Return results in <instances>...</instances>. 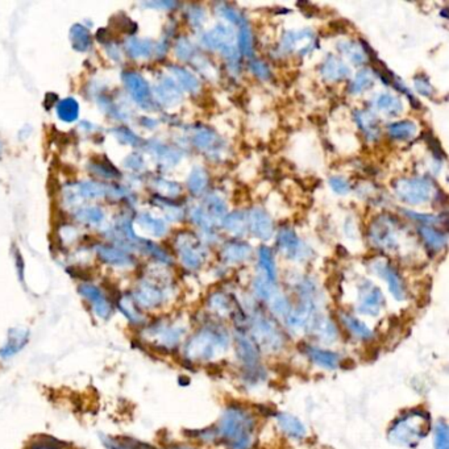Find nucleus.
<instances>
[{
  "label": "nucleus",
  "instance_id": "f257e3e1",
  "mask_svg": "<svg viewBox=\"0 0 449 449\" xmlns=\"http://www.w3.org/2000/svg\"><path fill=\"white\" fill-rule=\"evenodd\" d=\"M256 421L240 406H230L217 427V436L227 449H250L255 440Z\"/></svg>",
  "mask_w": 449,
  "mask_h": 449
},
{
  "label": "nucleus",
  "instance_id": "f03ea898",
  "mask_svg": "<svg viewBox=\"0 0 449 449\" xmlns=\"http://www.w3.org/2000/svg\"><path fill=\"white\" fill-rule=\"evenodd\" d=\"M230 347L228 333L221 327H203L185 344V356L191 361H208L224 355Z\"/></svg>",
  "mask_w": 449,
  "mask_h": 449
},
{
  "label": "nucleus",
  "instance_id": "7ed1b4c3",
  "mask_svg": "<svg viewBox=\"0 0 449 449\" xmlns=\"http://www.w3.org/2000/svg\"><path fill=\"white\" fill-rule=\"evenodd\" d=\"M430 432V414L423 410H411L394 420L389 430L391 443L414 447Z\"/></svg>",
  "mask_w": 449,
  "mask_h": 449
},
{
  "label": "nucleus",
  "instance_id": "20e7f679",
  "mask_svg": "<svg viewBox=\"0 0 449 449\" xmlns=\"http://www.w3.org/2000/svg\"><path fill=\"white\" fill-rule=\"evenodd\" d=\"M140 344L152 348L161 353H169L178 347L185 335V328L166 320L146 323L137 330Z\"/></svg>",
  "mask_w": 449,
  "mask_h": 449
},
{
  "label": "nucleus",
  "instance_id": "39448f33",
  "mask_svg": "<svg viewBox=\"0 0 449 449\" xmlns=\"http://www.w3.org/2000/svg\"><path fill=\"white\" fill-rule=\"evenodd\" d=\"M78 292L88 304L95 318L101 321H108L114 317L115 304L99 286L90 282H83L78 286Z\"/></svg>",
  "mask_w": 449,
  "mask_h": 449
},
{
  "label": "nucleus",
  "instance_id": "423d86ee",
  "mask_svg": "<svg viewBox=\"0 0 449 449\" xmlns=\"http://www.w3.org/2000/svg\"><path fill=\"white\" fill-rule=\"evenodd\" d=\"M250 331V336L253 337L257 346H261L268 350H278L283 347V333L275 321L268 317L259 315L253 319Z\"/></svg>",
  "mask_w": 449,
  "mask_h": 449
},
{
  "label": "nucleus",
  "instance_id": "0eeeda50",
  "mask_svg": "<svg viewBox=\"0 0 449 449\" xmlns=\"http://www.w3.org/2000/svg\"><path fill=\"white\" fill-rule=\"evenodd\" d=\"M30 341V331L27 327H12L8 330L0 346V360L8 361L19 356Z\"/></svg>",
  "mask_w": 449,
  "mask_h": 449
},
{
  "label": "nucleus",
  "instance_id": "6e6552de",
  "mask_svg": "<svg viewBox=\"0 0 449 449\" xmlns=\"http://www.w3.org/2000/svg\"><path fill=\"white\" fill-rule=\"evenodd\" d=\"M236 344H237V355L240 360L246 366V370L259 369L260 360V349L250 335L239 328L236 332Z\"/></svg>",
  "mask_w": 449,
  "mask_h": 449
},
{
  "label": "nucleus",
  "instance_id": "1a4fd4ad",
  "mask_svg": "<svg viewBox=\"0 0 449 449\" xmlns=\"http://www.w3.org/2000/svg\"><path fill=\"white\" fill-rule=\"evenodd\" d=\"M114 304H115L116 310H119V312L126 318V320L133 328L139 330L148 323L144 311L133 301V298L130 294L119 295V298L116 299Z\"/></svg>",
  "mask_w": 449,
  "mask_h": 449
},
{
  "label": "nucleus",
  "instance_id": "9d476101",
  "mask_svg": "<svg viewBox=\"0 0 449 449\" xmlns=\"http://www.w3.org/2000/svg\"><path fill=\"white\" fill-rule=\"evenodd\" d=\"M101 443L106 449H157L144 441H140L134 437L128 436H112V435H101Z\"/></svg>",
  "mask_w": 449,
  "mask_h": 449
},
{
  "label": "nucleus",
  "instance_id": "9b49d317",
  "mask_svg": "<svg viewBox=\"0 0 449 449\" xmlns=\"http://www.w3.org/2000/svg\"><path fill=\"white\" fill-rule=\"evenodd\" d=\"M304 355L310 357V360L315 362L319 366L324 369H336L340 363V356L331 350L320 349V348L306 346L303 348Z\"/></svg>",
  "mask_w": 449,
  "mask_h": 449
},
{
  "label": "nucleus",
  "instance_id": "f8f14e48",
  "mask_svg": "<svg viewBox=\"0 0 449 449\" xmlns=\"http://www.w3.org/2000/svg\"><path fill=\"white\" fill-rule=\"evenodd\" d=\"M275 419H277V424L279 426V428L291 439L299 440L306 436V427L298 418L286 414V412H281V414H277Z\"/></svg>",
  "mask_w": 449,
  "mask_h": 449
},
{
  "label": "nucleus",
  "instance_id": "ddd939ff",
  "mask_svg": "<svg viewBox=\"0 0 449 449\" xmlns=\"http://www.w3.org/2000/svg\"><path fill=\"white\" fill-rule=\"evenodd\" d=\"M124 83L130 90V95L140 103H144L148 99L149 90L145 83L144 79L136 72H126L124 74Z\"/></svg>",
  "mask_w": 449,
  "mask_h": 449
},
{
  "label": "nucleus",
  "instance_id": "4468645a",
  "mask_svg": "<svg viewBox=\"0 0 449 449\" xmlns=\"http://www.w3.org/2000/svg\"><path fill=\"white\" fill-rule=\"evenodd\" d=\"M98 255L101 261L115 266H124L130 262V256L127 253L114 246H101L98 249Z\"/></svg>",
  "mask_w": 449,
  "mask_h": 449
},
{
  "label": "nucleus",
  "instance_id": "2eb2a0df",
  "mask_svg": "<svg viewBox=\"0 0 449 449\" xmlns=\"http://www.w3.org/2000/svg\"><path fill=\"white\" fill-rule=\"evenodd\" d=\"M72 48L78 52H86L91 46V34L83 26L75 24L70 30Z\"/></svg>",
  "mask_w": 449,
  "mask_h": 449
},
{
  "label": "nucleus",
  "instance_id": "dca6fc26",
  "mask_svg": "<svg viewBox=\"0 0 449 449\" xmlns=\"http://www.w3.org/2000/svg\"><path fill=\"white\" fill-rule=\"evenodd\" d=\"M341 319H343V324L346 326V328L353 336H356V337H359L361 340H369V339L373 337V332L363 323H361L360 320L350 317L348 314H344L341 317Z\"/></svg>",
  "mask_w": 449,
  "mask_h": 449
},
{
  "label": "nucleus",
  "instance_id": "f3484780",
  "mask_svg": "<svg viewBox=\"0 0 449 449\" xmlns=\"http://www.w3.org/2000/svg\"><path fill=\"white\" fill-rule=\"evenodd\" d=\"M57 114L61 120L66 123H72L78 119L79 115V104L72 98H68L59 101L57 106Z\"/></svg>",
  "mask_w": 449,
  "mask_h": 449
},
{
  "label": "nucleus",
  "instance_id": "a211bd4d",
  "mask_svg": "<svg viewBox=\"0 0 449 449\" xmlns=\"http://www.w3.org/2000/svg\"><path fill=\"white\" fill-rule=\"evenodd\" d=\"M108 188L103 186L101 183L95 182H87V183H81L77 188V194H79L83 198H99L106 195Z\"/></svg>",
  "mask_w": 449,
  "mask_h": 449
},
{
  "label": "nucleus",
  "instance_id": "6ab92c4d",
  "mask_svg": "<svg viewBox=\"0 0 449 449\" xmlns=\"http://www.w3.org/2000/svg\"><path fill=\"white\" fill-rule=\"evenodd\" d=\"M435 449H449L448 424L444 420L437 421L435 427Z\"/></svg>",
  "mask_w": 449,
  "mask_h": 449
},
{
  "label": "nucleus",
  "instance_id": "aec40b11",
  "mask_svg": "<svg viewBox=\"0 0 449 449\" xmlns=\"http://www.w3.org/2000/svg\"><path fill=\"white\" fill-rule=\"evenodd\" d=\"M28 449H69L53 437H43L30 444Z\"/></svg>",
  "mask_w": 449,
  "mask_h": 449
},
{
  "label": "nucleus",
  "instance_id": "412c9836",
  "mask_svg": "<svg viewBox=\"0 0 449 449\" xmlns=\"http://www.w3.org/2000/svg\"><path fill=\"white\" fill-rule=\"evenodd\" d=\"M77 217L83 223H101L103 220V212L99 208H85L78 212Z\"/></svg>",
  "mask_w": 449,
  "mask_h": 449
},
{
  "label": "nucleus",
  "instance_id": "4be33fe9",
  "mask_svg": "<svg viewBox=\"0 0 449 449\" xmlns=\"http://www.w3.org/2000/svg\"><path fill=\"white\" fill-rule=\"evenodd\" d=\"M94 172L97 174H101L103 177H115V175H119L117 172L114 170L112 166L110 165H106V163H95L94 165Z\"/></svg>",
  "mask_w": 449,
  "mask_h": 449
},
{
  "label": "nucleus",
  "instance_id": "5701e85b",
  "mask_svg": "<svg viewBox=\"0 0 449 449\" xmlns=\"http://www.w3.org/2000/svg\"><path fill=\"white\" fill-rule=\"evenodd\" d=\"M127 48H128L130 54L132 56H136V57L137 56H143V54H145V52H146L145 43H141V41H137V40L130 41V43L127 45Z\"/></svg>",
  "mask_w": 449,
  "mask_h": 449
},
{
  "label": "nucleus",
  "instance_id": "b1692460",
  "mask_svg": "<svg viewBox=\"0 0 449 449\" xmlns=\"http://www.w3.org/2000/svg\"><path fill=\"white\" fill-rule=\"evenodd\" d=\"M174 449H191L188 448V447H175Z\"/></svg>",
  "mask_w": 449,
  "mask_h": 449
},
{
  "label": "nucleus",
  "instance_id": "393cba45",
  "mask_svg": "<svg viewBox=\"0 0 449 449\" xmlns=\"http://www.w3.org/2000/svg\"><path fill=\"white\" fill-rule=\"evenodd\" d=\"M1 150H3V145L0 143V154H1Z\"/></svg>",
  "mask_w": 449,
  "mask_h": 449
}]
</instances>
